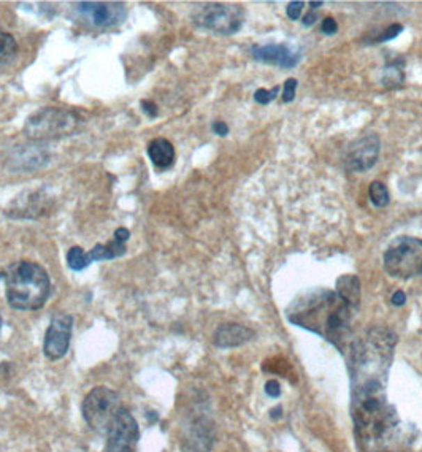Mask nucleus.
Masks as SVG:
<instances>
[{"instance_id":"1","label":"nucleus","mask_w":422,"mask_h":452,"mask_svg":"<svg viewBox=\"0 0 422 452\" xmlns=\"http://www.w3.org/2000/svg\"><path fill=\"white\" fill-rule=\"evenodd\" d=\"M352 386V419L367 452H392L397 448L400 424L397 411L387 403L384 381H365Z\"/></svg>"},{"instance_id":"31","label":"nucleus","mask_w":422,"mask_h":452,"mask_svg":"<svg viewBox=\"0 0 422 452\" xmlns=\"http://www.w3.org/2000/svg\"><path fill=\"white\" fill-rule=\"evenodd\" d=\"M213 132L219 137H226L227 134H229V125L222 121H216V123H213Z\"/></svg>"},{"instance_id":"34","label":"nucleus","mask_w":422,"mask_h":452,"mask_svg":"<svg viewBox=\"0 0 422 452\" xmlns=\"http://www.w3.org/2000/svg\"><path fill=\"white\" fill-rule=\"evenodd\" d=\"M318 18H319V16H318L316 11L315 10H310V11H308V15L304 18V26H306V27L313 26L318 21Z\"/></svg>"},{"instance_id":"24","label":"nucleus","mask_w":422,"mask_h":452,"mask_svg":"<svg viewBox=\"0 0 422 452\" xmlns=\"http://www.w3.org/2000/svg\"><path fill=\"white\" fill-rule=\"evenodd\" d=\"M278 93H279V86H275V88H272V89L260 88L254 93V100L260 105H269L270 102H273L276 99Z\"/></svg>"},{"instance_id":"21","label":"nucleus","mask_w":422,"mask_h":452,"mask_svg":"<svg viewBox=\"0 0 422 452\" xmlns=\"http://www.w3.org/2000/svg\"><path fill=\"white\" fill-rule=\"evenodd\" d=\"M368 196H370V202H372L376 208H384L391 202L389 189H387L384 186V182L381 181L370 182Z\"/></svg>"},{"instance_id":"37","label":"nucleus","mask_w":422,"mask_h":452,"mask_svg":"<svg viewBox=\"0 0 422 452\" xmlns=\"http://www.w3.org/2000/svg\"><path fill=\"white\" fill-rule=\"evenodd\" d=\"M0 330H2V318H0Z\"/></svg>"},{"instance_id":"13","label":"nucleus","mask_w":422,"mask_h":452,"mask_svg":"<svg viewBox=\"0 0 422 452\" xmlns=\"http://www.w3.org/2000/svg\"><path fill=\"white\" fill-rule=\"evenodd\" d=\"M251 54L256 61L264 62V64L276 65L279 68H294L300 62V51L295 49L289 45L278 43V45H254L251 48Z\"/></svg>"},{"instance_id":"5","label":"nucleus","mask_w":422,"mask_h":452,"mask_svg":"<svg viewBox=\"0 0 422 452\" xmlns=\"http://www.w3.org/2000/svg\"><path fill=\"white\" fill-rule=\"evenodd\" d=\"M79 118L73 111L64 108H42L27 118L24 134L33 141L59 140L75 132Z\"/></svg>"},{"instance_id":"33","label":"nucleus","mask_w":422,"mask_h":452,"mask_svg":"<svg viewBox=\"0 0 422 452\" xmlns=\"http://www.w3.org/2000/svg\"><path fill=\"white\" fill-rule=\"evenodd\" d=\"M405 303H407V295H405V293H402V290H397V293L392 295V305L403 306Z\"/></svg>"},{"instance_id":"22","label":"nucleus","mask_w":422,"mask_h":452,"mask_svg":"<svg viewBox=\"0 0 422 452\" xmlns=\"http://www.w3.org/2000/svg\"><path fill=\"white\" fill-rule=\"evenodd\" d=\"M67 265L73 272H81L91 265L88 253L81 246H73L67 253Z\"/></svg>"},{"instance_id":"18","label":"nucleus","mask_w":422,"mask_h":452,"mask_svg":"<svg viewBox=\"0 0 422 452\" xmlns=\"http://www.w3.org/2000/svg\"><path fill=\"white\" fill-rule=\"evenodd\" d=\"M148 156L157 169H169L175 162V148L167 139H156L148 145Z\"/></svg>"},{"instance_id":"15","label":"nucleus","mask_w":422,"mask_h":452,"mask_svg":"<svg viewBox=\"0 0 422 452\" xmlns=\"http://www.w3.org/2000/svg\"><path fill=\"white\" fill-rule=\"evenodd\" d=\"M254 330L244 327L242 324H222L214 332L213 343L214 346L221 349L238 348L247 345L248 341L254 338Z\"/></svg>"},{"instance_id":"29","label":"nucleus","mask_w":422,"mask_h":452,"mask_svg":"<svg viewBox=\"0 0 422 452\" xmlns=\"http://www.w3.org/2000/svg\"><path fill=\"white\" fill-rule=\"evenodd\" d=\"M265 392L269 393L270 397L278 398L279 396H281V386H279V382H278V381L270 380V381L267 382V384H265Z\"/></svg>"},{"instance_id":"36","label":"nucleus","mask_w":422,"mask_h":452,"mask_svg":"<svg viewBox=\"0 0 422 452\" xmlns=\"http://www.w3.org/2000/svg\"><path fill=\"white\" fill-rule=\"evenodd\" d=\"M322 5H324V2H310V7H311V10H318V8H321L322 7Z\"/></svg>"},{"instance_id":"6","label":"nucleus","mask_w":422,"mask_h":452,"mask_svg":"<svg viewBox=\"0 0 422 452\" xmlns=\"http://www.w3.org/2000/svg\"><path fill=\"white\" fill-rule=\"evenodd\" d=\"M383 265L386 273L393 278L422 276V240L416 237L392 240L383 254Z\"/></svg>"},{"instance_id":"35","label":"nucleus","mask_w":422,"mask_h":452,"mask_svg":"<svg viewBox=\"0 0 422 452\" xmlns=\"http://www.w3.org/2000/svg\"><path fill=\"white\" fill-rule=\"evenodd\" d=\"M279 413H283V410H281V406H276V408H275V410H273L270 414H272L273 419H278V417H279V416H281V414H279Z\"/></svg>"},{"instance_id":"27","label":"nucleus","mask_w":422,"mask_h":452,"mask_svg":"<svg viewBox=\"0 0 422 452\" xmlns=\"http://www.w3.org/2000/svg\"><path fill=\"white\" fill-rule=\"evenodd\" d=\"M304 7H305V3L300 2V0H297V2H290L288 5V8H286L288 18L290 21H297L300 18V16H302V11H304Z\"/></svg>"},{"instance_id":"26","label":"nucleus","mask_w":422,"mask_h":452,"mask_svg":"<svg viewBox=\"0 0 422 452\" xmlns=\"http://www.w3.org/2000/svg\"><path fill=\"white\" fill-rule=\"evenodd\" d=\"M299 81L295 78H288L283 84V104H290L295 99V91H297Z\"/></svg>"},{"instance_id":"9","label":"nucleus","mask_w":422,"mask_h":452,"mask_svg":"<svg viewBox=\"0 0 422 452\" xmlns=\"http://www.w3.org/2000/svg\"><path fill=\"white\" fill-rule=\"evenodd\" d=\"M73 18L93 29H113L127 18V7L123 2H75Z\"/></svg>"},{"instance_id":"7","label":"nucleus","mask_w":422,"mask_h":452,"mask_svg":"<svg viewBox=\"0 0 422 452\" xmlns=\"http://www.w3.org/2000/svg\"><path fill=\"white\" fill-rule=\"evenodd\" d=\"M121 398L110 387H94L83 402V416L94 432L107 435L121 410Z\"/></svg>"},{"instance_id":"20","label":"nucleus","mask_w":422,"mask_h":452,"mask_svg":"<svg viewBox=\"0 0 422 452\" xmlns=\"http://www.w3.org/2000/svg\"><path fill=\"white\" fill-rule=\"evenodd\" d=\"M18 53V43L8 32L0 31V67L7 65Z\"/></svg>"},{"instance_id":"17","label":"nucleus","mask_w":422,"mask_h":452,"mask_svg":"<svg viewBox=\"0 0 422 452\" xmlns=\"http://www.w3.org/2000/svg\"><path fill=\"white\" fill-rule=\"evenodd\" d=\"M24 203H13L11 211H7V215L11 217H38L43 213H47V205L45 200L47 197H42V192H33L31 196H26Z\"/></svg>"},{"instance_id":"32","label":"nucleus","mask_w":422,"mask_h":452,"mask_svg":"<svg viewBox=\"0 0 422 452\" xmlns=\"http://www.w3.org/2000/svg\"><path fill=\"white\" fill-rule=\"evenodd\" d=\"M129 237H130V232L127 231V228H125V227H119V228H116L115 237H113V238H115L116 242L125 244V242H127Z\"/></svg>"},{"instance_id":"30","label":"nucleus","mask_w":422,"mask_h":452,"mask_svg":"<svg viewBox=\"0 0 422 452\" xmlns=\"http://www.w3.org/2000/svg\"><path fill=\"white\" fill-rule=\"evenodd\" d=\"M141 108H143V111L148 114L150 118H156L157 116V105L154 104L151 100H141Z\"/></svg>"},{"instance_id":"11","label":"nucleus","mask_w":422,"mask_h":452,"mask_svg":"<svg viewBox=\"0 0 422 452\" xmlns=\"http://www.w3.org/2000/svg\"><path fill=\"white\" fill-rule=\"evenodd\" d=\"M381 151V140L376 134H365L346 148V169L352 173H365L375 167Z\"/></svg>"},{"instance_id":"23","label":"nucleus","mask_w":422,"mask_h":452,"mask_svg":"<svg viewBox=\"0 0 422 452\" xmlns=\"http://www.w3.org/2000/svg\"><path fill=\"white\" fill-rule=\"evenodd\" d=\"M405 81V73L402 70V64L398 65L397 62L387 64L383 70V77H381V83L384 88H398Z\"/></svg>"},{"instance_id":"4","label":"nucleus","mask_w":422,"mask_h":452,"mask_svg":"<svg viewBox=\"0 0 422 452\" xmlns=\"http://www.w3.org/2000/svg\"><path fill=\"white\" fill-rule=\"evenodd\" d=\"M0 278L5 281L8 305L15 310L36 311L49 299V274L37 262H15L0 273Z\"/></svg>"},{"instance_id":"2","label":"nucleus","mask_w":422,"mask_h":452,"mask_svg":"<svg viewBox=\"0 0 422 452\" xmlns=\"http://www.w3.org/2000/svg\"><path fill=\"white\" fill-rule=\"evenodd\" d=\"M352 311L334 290L315 289L294 299L286 316L294 325L315 332L341 349V343L351 334Z\"/></svg>"},{"instance_id":"19","label":"nucleus","mask_w":422,"mask_h":452,"mask_svg":"<svg viewBox=\"0 0 422 452\" xmlns=\"http://www.w3.org/2000/svg\"><path fill=\"white\" fill-rule=\"evenodd\" d=\"M125 244L116 242L115 238L111 242H108L107 244H95L93 249L88 253V257L93 262H102V260H111L116 259V257H121L125 254Z\"/></svg>"},{"instance_id":"12","label":"nucleus","mask_w":422,"mask_h":452,"mask_svg":"<svg viewBox=\"0 0 422 452\" xmlns=\"http://www.w3.org/2000/svg\"><path fill=\"white\" fill-rule=\"evenodd\" d=\"M73 330V318L67 313H58L53 316L49 327L45 335L43 351L45 356L51 360H59L67 354L70 348V338Z\"/></svg>"},{"instance_id":"25","label":"nucleus","mask_w":422,"mask_h":452,"mask_svg":"<svg viewBox=\"0 0 422 452\" xmlns=\"http://www.w3.org/2000/svg\"><path fill=\"white\" fill-rule=\"evenodd\" d=\"M402 32H403V26H402V24H398V22H396V24H391L389 27H386L384 31L380 33V37L375 40V42H376V43L389 42V40L397 38L398 36H400Z\"/></svg>"},{"instance_id":"10","label":"nucleus","mask_w":422,"mask_h":452,"mask_svg":"<svg viewBox=\"0 0 422 452\" xmlns=\"http://www.w3.org/2000/svg\"><path fill=\"white\" fill-rule=\"evenodd\" d=\"M140 430L129 410L121 408L107 432L105 452H135Z\"/></svg>"},{"instance_id":"28","label":"nucleus","mask_w":422,"mask_h":452,"mask_svg":"<svg viewBox=\"0 0 422 452\" xmlns=\"http://www.w3.org/2000/svg\"><path fill=\"white\" fill-rule=\"evenodd\" d=\"M321 31L322 33H326V36H335L336 31H338V24H336V21L334 18H324L321 24Z\"/></svg>"},{"instance_id":"3","label":"nucleus","mask_w":422,"mask_h":452,"mask_svg":"<svg viewBox=\"0 0 422 452\" xmlns=\"http://www.w3.org/2000/svg\"><path fill=\"white\" fill-rule=\"evenodd\" d=\"M397 336L392 330L373 327L350 346L351 384L364 381H386Z\"/></svg>"},{"instance_id":"16","label":"nucleus","mask_w":422,"mask_h":452,"mask_svg":"<svg viewBox=\"0 0 422 452\" xmlns=\"http://www.w3.org/2000/svg\"><path fill=\"white\" fill-rule=\"evenodd\" d=\"M336 294L346 305H350L352 310H356L361 303V281L354 274H341L336 279Z\"/></svg>"},{"instance_id":"14","label":"nucleus","mask_w":422,"mask_h":452,"mask_svg":"<svg viewBox=\"0 0 422 452\" xmlns=\"http://www.w3.org/2000/svg\"><path fill=\"white\" fill-rule=\"evenodd\" d=\"M49 154L40 146H18L11 153L10 169L15 171H29L47 165Z\"/></svg>"},{"instance_id":"8","label":"nucleus","mask_w":422,"mask_h":452,"mask_svg":"<svg viewBox=\"0 0 422 452\" xmlns=\"http://www.w3.org/2000/svg\"><path fill=\"white\" fill-rule=\"evenodd\" d=\"M192 20L198 27L219 36H233L244 24V11L238 5L210 2L196 8Z\"/></svg>"}]
</instances>
